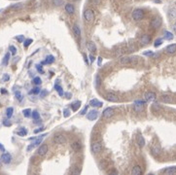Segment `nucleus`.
<instances>
[{
  "label": "nucleus",
  "mask_w": 176,
  "mask_h": 175,
  "mask_svg": "<svg viewBox=\"0 0 176 175\" xmlns=\"http://www.w3.org/2000/svg\"><path fill=\"white\" fill-rule=\"evenodd\" d=\"M100 84H101V79H100V76L97 74V75L96 76V88H98L99 86H100Z\"/></svg>",
  "instance_id": "c9c22d12"
},
{
  "label": "nucleus",
  "mask_w": 176,
  "mask_h": 175,
  "mask_svg": "<svg viewBox=\"0 0 176 175\" xmlns=\"http://www.w3.org/2000/svg\"><path fill=\"white\" fill-rule=\"evenodd\" d=\"M143 56H147V57H151V56H153V52H152V51L145 52V53H143Z\"/></svg>",
  "instance_id": "864d4df0"
},
{
  "label": "nucleus",
  "mask_w": 176,
  "mask_h": 175,
  "mask_svg": "<svg viewBox=\"0 0 176 175\" xmlns=\"http://www.w3.org/2000/svg\"><path fill=\"white\" fill-rule=\"evenodd\" d=\"M47 135L46 133H44V134H41V135H39V137H37V138L34 140V142L32 143V145H30V146H28L27 147V150H31V149L33 148V147H35V146H38L39 144H41L42 143V140L44 139V137Z\"/></svg>",
  "instance_id": "7ed1b4c3"
},
{
  "label": "nucleus",
  "mask_w": 176,
  "mask_h": 175,
  "mask_svg": "<svg viewBox=\"0 0 176 175\" xmlns=\"http://www.w3.org/2000/svg\"><path fill=\"white\" fill-rule=\"evenodd\" d=\"M164 173L165 174H175L176 173V166H170L164 170Z\"/></svg>",
  "instance_id": "6ab92c4d"
},
{
  "label": "nucleus",
  "mask_w": 176,
  "mask_h": 175,
  "mask_svg": "<svg viewBox=\"0 0 176 175\" xmlns=\"http://www.w3.org/2000/svg\"><path fill=\"white\" fill-rule=\"evenodd\" d=\"M90 57V61H91V63H93V61H96V57H93V54H90V57Z\"/></svg>",
  "instance_id": "4d7b16f0"
},
{
  "label": "nucleus",
  "mask_w": 176,
  "mask_h": 175,
  "mask_svg": "<svg viewBox=\"0 0 176 175\" xmlns=\"http://www.w3.org/2000/svg\"><path fill=\"white\" fill-rule=\"evenodd\" d=\"M1 93H2V94H7V91H5V89H1Z\"/></svg>",
  "instance_id": "0e129e2a"
},
{
  "label": "nucleus",
  "mask_w": 176,
  "mask_h": 175,
  "mask_svg": "<svg viewBox=\"0 0 176 175\" xmlns=\"http://www.w3.org/2000/svg\"><path fill=\"white\" fill-rule=\"evenodd\" d=\"M22 114H24V116L25 118H29L30 116H31V110L29 108L24 109V111H22Z\"/></svg>",
  "instance_id": "2f4dec72"
},
{
  "label": "nucleus",
  "mask_w": 176,
  "mask_h": 175,
  "mask_svg": "<svg viewBox=\"0 0 176 175\" xmlns=\"http://www.w3.org/2000/svg\"><path fill=\"white\" fill-rule=\"evenodd\" d=\"M161 100L164 103H172L174 100H173V97H171L170 95H166V94H164V95H161Z\"/></svg>",
  "instance_id": "dca6fc26"
},
{
  "label": "nucleus",
  "mask_w": 176,
  "mask_h": 175,
  "mask_svg": "<svg viewBox=\"0 0 176 175\" xmlns=\"http://www.w3.org/2000/svg\"><path fill=\"white\" fill-rule=\"evenodd\" d=\"M167 54H174L176 52V44H171V45H168L165 49Z\"/></svg>",
  "instance_id": "f3484780"
},
{
  "label": "nucleus",
  "mask_w": 176,
  "mask_h": 175,
  "mask_svg": "<svg viewBox=\"0 0 176 175\" xmlns=\"http://www.w3.org/2000/svg\"><path fill=\"white\" fill-rule=\"evenodd\" d=\"M63 116H64L65 118H67V117L70 116V111H69L68 109H64V110H63Z\"/></svg>",
  "instance_id": "de8ad7c7"
},
{
  "label": "nucleus",
  "mask_w": 176,
  "mask_h": 175,
  "mask_svg": "<svg viewBox=\"0 0 176 175\" xmlns=\"http://www.w3.org/2000/svg\"><path fill=\"white\" fill-rule=\"evenodd\" d=\"M137 144L138 146L140 147V148H142V147H144V145H145V139H144V137L142 135H139L137 138Z\"/></svg>",
  "instance_id": "393cba45"
},
{
  "label": "nucleus",
  "mask_w": 176,
  "mask_h": 175,
  "mask_svg": "<svg viewBox=\"0 0 176 175\" xmlns=\"http://www.w3.org/2000/svg\"><path fill=\"white\" fill-rule=\"evenodd\" d=\"M54 142L56 143V144H64V143L66 142L65 136H63V135H57V136H55Z\"/></svg>",
  "instance_id": "f8f14e48"
},
{
  "label": "nucleus",
  "mask_w": 176,
  "mask_h": 175,
  "mask_svg": "<svg viewBox=\"0 0 176 175\" xmlns=\"http://www.w3.org/2000/svg\"><path fill=\"white\" fill-rule=\"evenodd\" d=\"M16 40H18V41H19L20 43L24 42V35H19V36H16Z\"/></svg>",
  "instance_id": "a18cd8bd"
},
{
  "label": "nucleus",
  "mask_w": 176,
  "mask_h": 175,
  "mask_svg": "<svg viewBox=\"0 0 176 175\" xmlns=\"http://www.w3.org/2000/svg\"><path fill=\"white\" fill-rule=\"evenodd\" d=\"M152 152H153V154L154 155L160 154V152H161V148H160V146H159V145H155V146H153Z\"/></svg>",
  "instance_id": "c85d7f7f"
},
{
  "label": "nucleus",
  "mask_w": 176,
  "mask_h": 175,
  "mask_svg": "<svg viewBox=\"0 0 176 175\" xmlns=\"http://www.w3.org/2000/svg\"><path fill=\"white\" fill-rule=\"evenodd\" d=\"M9 50H10V52H11V54H12L13 56H15V54H17V48H16L15 46L11 45L9 47Z\"/></svg>",
  "instance_id": "4c0bfd02"
},
{
  "label": "nucleus",
  "mask_w": 176,
  "mask_h": 175,
  "mask_svg": "<svg viewBox=\"0 0 176 175\" xmlns=\"http://www.w3.org/2000/svg\"><path fill=\"white\" fill-rule=\"evenodd\" d=\"M172 29H173V30H174V31H175V32H176V22H175V24H173V25H172Z\"/></svg>",
  "instance_id": "e2e57ef3"
},
{
  "label": "nucleus",
  "mask_w": 176,
  "mask_h": 175,
  "mask_svg": "<svg viewBox=\"0 0 176 175\" xmlns=\"http://www.w3.org/2000/svg\"><path fill=\"white\" fill-rule=\"evenodd\" d=\"M21 8H22V4L21 3L15 4V5L11 6V9H21Z\"/></svg>",
  "instance_id": "c03bdc74"
},
{
  "label": "nucleus",
  "mask_w": 176,
  "mask_h": 175,
  "mask_svg": "<svg viewBox=\"0 0 176 175\" xmlns=\"http://www.w3.org/2000/svg\"><path fill=\"white\" fill-rule=\"evenodd\" d=\"M140 42L142 43V44H144V45L148 44V43L150 42V37H149V35H147V34L143 35V36H142V37L140 38Z\"/></svg>",
  "instance_id": "a878e982"
},
{
  "label": "nucleus",
  "mask_w": 176,
  "mask_h": 175,
  "mask_svg": "<svg viewBox=\"0 0 176 175\" xmlns=\"http://www.w3.org/2000/svg\"><path fill=\"white\" fill-rule=\"evenodd\" d=\"M131 16H132V19H133L134 21H141V20L143 19V17H144L143 10H141V9H135V10H133V12H132Z\"/></svg>",
  "instance_id": "f257e3e1"
},
{
  "label": "nucleus",
  "mask_w": 176,
  "mask_h": 175,
  "mask_svg": "<svg viewBox=\"0 0 176 175\" xmlns=\"http://www.w3.org/2000/svg\"><path fill=\"white\" fill-rule=\"evenodd\" d=\"M0 151L1 152H5V148H4V146L1 143H0Z\"/></svg>",
  "instance_id": "bf43d9fd"
},
{
  "label": "nucleus",
  "mask_w": 176,
  "mask_h": 175,
  "mask_svg": "<svg viewBox=\"0 0 176 175\" xmlns=\"http://www.w3.org/2000/svg\"><path fill=\"white\" fill-rule=\"evenodd\" d=\"M32 118L35 120V121H38L39 119H40V114L38 113V111H33L32 112Z\"/></svg>",
  "instance_id": "72a5a7b5"
},
{
  "label": "nucleus",
  "mask_w": 176,
  "mask_h": 175,
  "mask_svg": "<svg viewBox=\"0 0 176 175\" xmlns=\"http://www.w3.org/2000/svg\"><path fill=\"white\" fill-rule=\"evenodd\" d=\"M90 105L93 106V107H101L102 102L101 101H99L98 99H92L90 102Z\"/></svg>",
  "instance_id": "4be33fe9"
},
{
  "label": "nucleus",
  "mask_w": 176,
  "mask_h": 175,
  "mask_svg": "<svg viewBox=\"0 0 176 175\" xmlns=\"http://www.w3.org/2000/svg\"><path fill=\"white\" fill-rule=\"evenodd\" d=\"M122 54H123V51H122V50H116V51H115V56H116L117 57H121Z\"/></svg>",
  "instance_id": "09e8293b"
},
{
  "label": "nucleus",
  "mask_w": 176,
  "mask_h": 175,
  "mask_svg": "<svg viewBox=\"0 0 176 175\" xmlns=\"http://www.w3.org/2000/svg\"><path fill=\"white\" fill-rule=\"evenodd\" d=\"M106 99L108 100V101H110V102H118L119 101V97L117 96L116 94H106Z\"/></svg>",
  "instance_id": "ddd939ff"
},
{
  "label": "nucleus",
  "mask_w": 176,
  "mask_h": 175,
  "mask_svg": "<svg viewBox=\"0 0 176 175\" xmlns=\"http://www.w3.org/2000/svg\"><path fill=\"white\" fill-rule=\"evenodd\" d=\"M80 107H81V102H80V101H76V102L72 103V104H71V108H72V110H73V111H77V110L80 108Z\"/></svg>",
  "instance_id": "cd10ccee"
},
{
  "label": "nucleus",
  "mask_w": 176,
  "mask_h": 175,
  "mask_svg": "<svg viewBox=\"0 0 176 175\" xmlns=\"http://www.w3.org/2000/svg\"><path fill=\"white\" fill-rule=\"evenodd\" d=\"M47 152H48V146H47L46 144H43V145H41V146H40V147L38 148L37 154H38L39 156L43 157V156H45V155L47 154Z\"/></svg>",
  "instance_id": "1a4fd4ad"
},
{
  "label": "nucleus",
  "mask_w": 176,
  "mask_h": 175,
  "mask_svg": "<svg viewBox=\"0 0 176 175\" xmlns=\"http://www.w3.org/2000/svg\"><path fill=\"white\" fill-rule=\"evenodd\" d=\"M84 19L86 20L88 22H92L94 19V14H93V11L91 9H87L85 12H84Z\"/></svg>",
  "instance_id": "f03ea898"
},
{
  "label": "nucleus",
  "mask_w": 176,
  "mask_h": 175,
  "mask_svg": "<svg viewBox=\"0 0 176 175\" xmlns=\"http://www.w3.org/2000/svg\"><path fill=\"white\" fill-rule=\"evenodd\" d=\"M87 47H88V49H89V51H91L92 53H96V44H94L93 42H92V41L88 42V44H87Z\"/></svg>",
  "instance_id": "aec40b11"
},
{
  "label": "nucleus",
  "mask_w": 176,
  "mask_h": 175,
  "mask_svg": "<svg viewBox=\"0 0 176 175\" xmlns=\"http://www.w3.org/2000/svg\"><path fill=\"white\" fill-rule=\"evenodd\" d=\"M16 97H17V99L19 100V101H21L22 100V94H21V91H16Z\"/></svg>",
  "instance_id": "ea45409f"
},
{
  "label": "nucleus",
  "mask_w": 176,
  "mask_h": 175,
  "mask_svg": "<svg viewBox=\"0 0 176 175\" xmlns=\"http://www.w3.org/2000/svg\"><path fill=\"white\" fill-rule=\"evenodd\" d=\"M164 39L165 40H172L173 39V34L169 31H165L164 32Z\"/></svg>",
  "instance_id": "7c9ffc66"
},
{
  "label": "nucleus",
  "mask_w": 176,
  "mask_h": 175,
  "mask_svg": "<svg viewBox=\"0 0 176 175\" xmlns=\"http://www.w3.org/2000/svg\"><path fill=\"white\" fill-rule=\"evenodd\" d=\"M13 113H14V108H13V107H8L6 110L7 118H11V117L13 116Z\"/></svg>",
  "instance_id": "c756f323"
},
{
  "label": "nucleus",
  "mask_w": 176,
  "mask_h": 175,
  "mask_svg": "<svg viewBox=\"0 0 176 175\" xmlns=\"http://www.w3.org/2000/svg\"><path fill=\"white\" fill-rule=\"evenodd\" d=\"M36 69H37V71H38L39 73H44V70H43V68H42V66H41V64H37L36 65Z\"/></svg>",
  "instance_id": "49530a36"
},
{
  "label": "nucleus",
  "mask_w": 176,
  "mask_h": 175,
  "mask_svg": "<svg viewBox=\"0 0 176 175\" xmlns=\"http://www.w3.org/2000/svg\"><path fill=\"white\" fill-rule=\"evenodd\" d=\"M9 59H10V53H7L3 57V61H2V65L4 66H6L8 62H9Z\"/></svg>",
  "instance_id": "bb28decb"
},
{
  "label": "nucleus",
  "mask_w": 176,
  "mask_h": 175,
  "mask_svg": "<svg viewBox=\"0 0 176 175\" xmlns=\"http://www.w3.org/2000/svg\"><path fill=\"white\" fill-rule=\"evenodd\" d=\"M18 135H20V136H25L27 134V130L24 128V127H21V130H19L18 132Z\"/></svg>",
  "instance_id": "473e14b6"
},
{
  "label": "nucleus",
  "mask_w": 176,
  "mask_h": 175,
  "mask_svg": "<svg viewBox=\"0 0 176 175\" xmlns=\"http://www.w3.org/2000/svg\"><path fill=\"white\" fill-rule=\"evenodd\" d=\"M142 173V170H141V167L139 165H135L133 166V168L131 170V174L132 175H140Z\"/></svg>",
  "instance_id": "a211bd4d"
},
{
  "label": "nucleus",
  "mask_w": 176,
  "mask_h": 175,
  "mask_svg": "<svg viewBox=\"0 0 176 175\" xmlns=\"http://www.w3.org/2000/svg\"><path fill=\"white\" fill-rule=\"evenodd\" d=\"M71 148L73 149V151L74 152H79L81 149H82V144H81V142L76 141L71 144Z\"/></svg>",
  "instance_id": "2eb2a0df"
},
{
  "label": "nucleus",
  "mask_w": 176,
  "mask_h": 175,
  "mask_svg": "<svg viewBox=\"0 0 176 175\" xmlns=\"http://www.w3.org/2000/svg\"><path fill=\"white\" fill-rule=\"evenodd\" d=\"M136 57H123L120 58V63L121 64H130L134 62Z\"/></svg>",
  "instance_id": "20e7f679"
},
{
  "label": "nucleus",
  "mask_w": 176,
  "mask_h": 175,
  "mask_svg": "<svg viewBox=\"0 0 176 175\" xmlns=\"http://www.w3.org/2000/svg\"><path fill=\"white\" fill-rule=\"evenodd\" d=\"M41 83H42V81L39 77H35V78L33 79V84L34 85H37V86H38V85H40Z\"/></svg>",
  "instance_id": "a19ab883"
},
{
  "label": "nucleus",
  "mask_w": 176,
  "mask_h": 175,
  "mask_svg": "<svg viewBox=\"0 0 176 175\" xmlns=\"http://www.w3.org/2000/svg\"><path fill=\"white\" fill-rule=\"evenodd\" d=\"M32 43V39H26V40H24V48H27L28 46L30 45Z\"/></svg>",
  "instance_id": "58836bf2"
},
{
  "label": "nucleus",
  "mask_w": 176,
  "mask_h": 175,
  "mask_svg": "<svg viewBox=\"0 0 176 175\" xmlns=\"http://www.w3.org/2000/svg\"><path fill=\"white\" fill-rule=\"evenodd\" d=\"M161 25V19L159 18V17H156L152 20L151 21V26L153 28H159V27Z\"/></svg>",
  "instance_id": "423d86ee"
},
{
  "label": "nucleus",
  "mask_w": 176,
  "mask_h": 175,
  "mask_svg": "<svg viewBox=\"0 0 176 175\" xmlns=\"http://www.w3.org/2000/svg\"><path fill=\"white\" fill-rule=\"evenodd\" d=\"M101 61H102V57H98V65H99V66L101 65Z\"/></svg>",
  "instance_id": "680f3d73"
},
{
  "label": "nucleus",
  "mask_w": 176,
  "mask_h": 175,
  "mask_svg": "<svg viewBox=\"0 0 176 175\" xmlns=\"http://www.w3.org/2000/svg\"><path fill=\"white\" fill-rule=\"evenodd\" d=\"M47 94H48V91H46V90H43L42 91H40V96L41 97H45Z\"/></svg>",
  "instance_id": "3c124183"
},
{
  "label": "nucleus",
  "mask_w": 176,
  "mask_h": 175,
  "mask_svg": "<svg viewBox=\"0 0 176 175\" xmlns=\"http://www.w3.org/2000/svg\"><path fill=\"white\" fill-rule=\"evenodd\" d=\"M161 44H163V40H161V39H157L155 41V44H154V46H155L156 48H158V47H160Z\"/></svg>",
  "instance_id": "37998d69"
},
{
  "label": "nucleus",
  "mask_w": 176,
  "mask_h": 175,
  "mask_svg": "<svg viewBox=\"0 0 176 175\" xmlns=\"http://www.w3.org/2000/svg\"><path fill=\"white\" fill-rule=\"evenodd\" d=\"M65 96H66V98H71V94L70 93H65Z\"/></svg>",
  "instance_id": "052dcab7"
},
{
  "label": "nucleus",
  "mask_w": 176,
  "mask_h": 175,
  "mask_svg": "<svg viewBox=\"0 0 176 175\" xmlns=\"http://www.w3.org/2000/svg\"><path fill=\"white\" fill-rule=\"evenodd\" d=\"M3 125L6 126V127H10L11 126V122L9 120H3Z\"/></svg>",
  "instance_id": "603ef678"
},
{
  "label": "nucleus",
  "mask_w": 176,
  "mask_h": 175,
  "mask_svg": "<svg viewBox=\"0 0 176 175\" xmlns=\"http://www.w3.org/2000/svg\"><path fill=\"white\" fill-rule=\"evenodd\" d=\"M55 61V57L54 56H48V57H46L45 61H43L41 62V64H50V63H53Z\"/></svg>",
  "instance_id": "412c9836"
},
{
  "label": "nucleus",
  "mask_w": 176,
  "mask_h": 175,
  "mask_svg": "<svg viewBox=\"0 0 176 175\" xmlns=\"http://www.w3.org/2000/svg\"><path fill=\"white\" fill-rule=\"evenodd\" d=\"M86 113H88V106H86V107H85V108H84L83 110L81 111L80 114H81V115H85Z\"/></svg>",
  "instance_id": "5fc2aeb1"
},
{
  "label": "nucleus",
  "mask_w": 176,
  "mask_h": 175,
  "mask_svg": "<svg viewBox=\"0 0 176 175\" xmlns=\"http://www.w3.org/2000/svg\"><path fill=\"white\" fill-rule=\"evenodd\" d=\"M80 172H81V171L79 170V169H75V170H72L71 173H72V174H79Z\"/></svg>",
  "instance_id": "13d9d810"
},
{
  "label": "nucleus",
  "mask_w": 176,
  "mask_h": 175,
  "mask_svg": "<svg viewBox=\"0 0 176 175\" xmlns=\"http://www.w3.org/2000/svg\"><path fill=\"white\" fill-rule=\"evenodd\" d=\"M93 2H94L96 4V3H99V0H93Z\"/></svg>",
  "instance_id": "69168bd1"
},
{
  "label": "nucleus",
  "mask_w": 176,
  "mask_h": 175,
  "mask_svg": "<svg viewBox=\"0 0 176 175\" xmlns=\"http://www.w3.org/2000/svg\"><path fill=\"white\" fill-rule=\"evenodd\" d=\"M73 33L76 37H79L81 35V28L79 27L78 24H75L73 26Z\"/></svg>",
  "instance_id": "b1692460"
},
{
  "label": "nucleus",
  "mask_w": 176,
  "mask_h": 175,
  "mask_svg": "<svg viewBox=\"0 0 176 175\" xmlns=\"http://www.w3.org/2000/svg\"><path fill=\"white\" fill-rule=\"evenodd\" d=\"M1 160H2V162H3L4 163L8 164V163H10L11 160H12V156H11L9 153H4V154H2V156H1Z\"/></svg>",
  "instance_id": "9b49d317"
},
{
  "label": "nucleus",
  "mask_w": 176,
  "mask_h": 175,
  "mask_svg": "<svg viewBox=\"0 0 176 175\" xmlns=\"http://www.w3.org/2000/svg\"><path fill=\"white\" fill-rule=\"evenodd\" d=\"M103 118L104 119H109L111 118L112 116L114 115V108H110V107H108V108H106L103 111Z\"/></svg>",
  "instance_id": "6e6552de"
},
{
  "label": "nucleus",
  "mask_w": 176,
  "mask_h": 175,
  "mask_svg": "<svg viewBox=\"0 0 176 175\" xmlns=\"http://www.w3.org/2000/svg\"><path fill=\"white\" fill-rule=\"evenodd\" d=\"M97 117H98V112L96 111V110H91V111H89L88 114H87V119L90 120V121L96 120Z\"/></svg>",
  "instance_id": "39448f33"
},
{
  "label": "nucleus",
  "mask_w": 176,
  "mask_h": 175,
  "mask_svg": "<svg viewBox=\"0 0 176 175\" xmlns=\"http://www.w3.org/2000/svg\"><path fill=\"white\" fill-rule=\"evenodd\" d=\"M168 17L171 20H174L176 19V8H170L168 10Z\"/></svg>",
  "instance_id": "5701e85b"
},
{
  "label": "nucleus",
  "mask_w": 176,
  "mask_h": 175,
  "mask_svg": "<svg viewBox=\"0 0 176 175\" xmlns=\"http://www.w3.org/2000/svg\"><path fill=\"white\" fill-rule=\"evenodd\" d=\"M53 4L55 6H61L63 4V0H53Z\"/></svg>",
  "instance_id": "e433bc0d"
},
{
  "label": "nucleus",
  "mask_w": 176,
  "mask_h": 175,
  "mask_svg": "<svg viewBox=\"0 0 176 175\" xmlns=\"http://www.w3.org/2000/svg\"><path fill=\"white\" fill-rule=\"evenodd\" d=\"M45 130V128H44L43 127H39V128H37V130H34V133H38V132H40V131H42V130Z\"/></svg>",
  "instance_id": "6e6d98bb"
},
{
  "label": "nucleus",
  "mask_w": 176,
  "mask_h": 175,
  "mask_svg": "<svg viewBox=\"0 0 176 175\" xmlns=\"http://www.w3.org/2000/svg\"><path fill=\"white\" fill-rule=\"evenodd\" d=\"M65 11L67 12V14H69V15H73L75 13V7L73 4H66L65 5Z\"/></svg>",
  "instance_id": "4468645a"
},
{
  "label": "nucleus",
  "mask_w": 176,
  "mask_h": 175,
  "mask_svg": "<svg viewBox=\"0 0 176 175\" xmlns=\"http://www.w3.org/2000/svg\"><path fill=\"white\" fill-rule=\"evenodd\" d=\"M102 150V146L101 144L99 143V142H93V144H92V151L93 153H100Z\"/></svg>",
  "instance_id": "0eeeda50"
},
{
  "label": "nucleus",
  "mask_w": 176,
  "mask_h": 175,
  "mask_svg": "<svg viewBox=\"0 0 176 175\" xmlns=\"http://www.w3.org/2000/svg\"><path fill=\"white\" fill-rule=\"evenodd\" d=\"M30 94H40V89H39L38 87L34 88V89H32V91H30Z\"/></svg>",
  "instance_id": "79ce46f5"
},
{
  "label": "nucleus",
  "mask_w": 176,
  "mask_h": 175,
  "mask_svg": "<svg viewBox=\"0 0 176 175\" xmlns=\"http://www.w3.org/2000/svg\"><path fill=\"white\" fill-rule=\"evenodd\" d=\"M9 79H10V76L7 74V73H5V74H3V77H2V80H3L4 82H7V81H9Z\"/></svg>",
  "instance_id": "8fccbe9b"
},
{
  "label": "nucleus",
  "mask_w": 176,
  "mask_h": 175,
  "mask_svg": "<svg viewBox=\"0 0 176 175\" xmlns=\"http://www.w3.org/2000/svg\"><path fill=\"white\" fill-rule=\"evenodd\" d=\"M56 90H57V91L58 93V94H60V96H62L63 95V91H62V88L60 87V85H56Z\"/></svg>",
  "instance_id": "f704fd0d"
},
{
  "label": "nucleus",
  "mask_w": 176,
  "mask_h": 175,
  "mask_svg": "<svg viewBox=\"0 0 176 175\" xmlns=\"http://www.w3.org/2000/svg\"><path fill=\"white\" fill-rule=\"evenodd\" d=\"M144 97H145V100H146V101H153V100L156 99L157 95H156V94L153 93V91H148V93H146V94H144Z\"/></svg>",
  "instance_id": "9d476101"
}]
</instances>
